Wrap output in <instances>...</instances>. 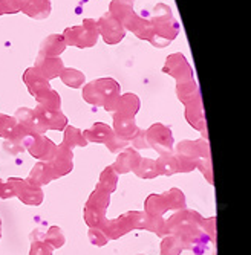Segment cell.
I'll list each match as a JSON object with an SVG mask.
<instances>
[{"instance_id": "cell-1", "label": "cell", "mask_w": 251, "mask_h": 255, "mask_svg": "<svg viewBox=\"0 0 251 255\" xmlns=\"http://www.w3.org/2000/svg\"><path fill=\"white\" fill-rule=\"evenodd\" d=\"M176 153L184 154L190 157L192 160L196 162V168L202 171L204 177L207 179L210 185H213V171H212V157H210V150L209 144L202 141H184L176 147Z\"/></svg>"}, {"instance_id": "cell-2", "label": "cell", "mask_w": 251, "mask_h": 255, "mask_svg": "<svg viewBox=\"0 0 251 255\" xmlns=\"http://www.w3.org/2000/svg\"><path fill=\"white\" fill-rule=\"evenodd\" d=\"M109 205H110V194L95 187V190L89 196L84 205V211H83L84 223L89 228H100L101 223L106 220V211Z\"/></svg>"}, {"instance_id": "cell-3", "label": "cell", "mask_w": 251, "mask_h": 255, "mask_svg": "<svg viewBox=\"0 0 251 255\" xmlns=\"http://www.w3.org/2000/svg\"><path fill=\"white\" fill-rule=\"evenodd\" d=\"M8 182L14 187L15 197H18V200L21 203H25L28 206H40L41 205L44 194L40 187H35V185L29 183L26 179H21V177H9Z\"/></svg>"}, {"instance_id": "cell-4", "label": "cell", "mask_w": 251, "mask_h": 255, "mask_svg": "<svg viewBox=\"0 0 251 255\" xmlns=\"http://www.w3.org/2000/svg\"><path fill=\"white\" fill-rule=\"evenodd\" d=\"M51 170L55 174V179L63 177L66 174H69L74 170V154L72 150L67 148L66 145H60L55 148L54 156L51 157V160L48 162Z\"/></svg>"}, {"instance_id": "cell-5", "label": "cell", "mask_w": 251, "mask_h": 255, "mask_svg": "<svg viewBox=\"0 0 251 255\" xmlns=\"http://www.w3.org/2000/svg\"><path fill=\"white\" fill-rule=\"evenodd\" d=\"M23 144L26 145L31 156H34L35 159H40L41 162H49L57 148V145H54L52 141H49V139L43 136H38V137L26 136L23 139Z\"/></svg>"}, {"instance_id": "cell-6", "label": "cell", "mask_w": 251, "mask_h": 255, "mask_svg": "<svg viewBox=\"0 0 251 255\" xmlns=\"http://www.w3.org/2000/svg\"><path fill=\"white\" fill-rule=\"evenodd\" d=\"M147 144L149 147L155 148L158 153H172L173 150V137H172V131L167 130L163 126H155L147 131Z\"/></svg>"}, {"instance_id": "cell-7", "label": "cell", "mask_w": 251, "mask_h": 255, "mask_svg": "<svg viewBox=\"0 0 251 255\" xmlns=\"http://www.w3.org/2000/svg\"><path fill=\"white\" fill-rule=\"evenodd\" d=\"M100 229L106 234V237L109 240H118L120 237H123V236L129 234L130 231H133L132 229V225H130V222H129V219H127L126 214H123V216H120L117 219H113V220L106 219L101 223Z\"/></svg>"}, {"instance_id": "cell-8", "label": "cell", "mask_w": 251, "mask_h": 255, "mask_svg": "<svg viewBox=\"0 0 251 255\" xmlns=\"http://www.w3.org/2000/svg\"><path fill=\"white\" fill-rule=\"evenodd\" d=\"M141 156L138 154V151H135L133 148H126L118 157L117 160L112 164V168L118 176L120 174H127L130 171H135L138 168L140 162H141Z\"/></svg>"}, {"instance_id": "cell-9", "label": "cell", "mask_w": 251, "mask_h": 255, "mask_svg": "<svg viewBox=\"0 0 251 255\" xmlns=\"http://www.w3.org/2000/svg\"><path fill=\"white\" fill-rule=\"evenodd\" d=\"M26 180L35 187H43V185H48L52 180H55V174L51 170L48 162H37V164L32 167L29 176L26 177Z\"/></svg>"}, {"instance_id": "cell-10", "label": "cell", "mask_w": 251, "mask_h": 255, "mask_svg": "<svg viewBox=\"0 0 251 255\" xmlns=\"http://www.w3.org/2000/svg\"><path fill=\"white\" fill-rule=\"evenodd\" d=\"M144 213L147 216H164L169 210V203L163 194H150L144 202Z\"/></svg>"}, {"instance_id": "cell-11", "label": "cell", "mask_w": 251, "mask_h": 255, "mask_svg": "<svg viewBox=\"0 0 251 255\" xmlns=\"http://www.w3.org/2000/svg\"><path fill=\"white\" fill-rule=\"evenodd\" d=\"M117 185H118V174L113 171L112 165L106 167L103 170V173L100 174V180L97 183V188L103 190L104 193L112 194L113 191L117 190Z\"/></svg>"}, {"instance_id": "cell-12", "label": "cell", "mask_w": 251, "mask_h": 255, "mask_svg": "<svg viewBox=\"0 0 251 255\" xmlns=\"http://www.w3.org/2000/svg\"><path fill=\"white\" fill-rule=\"evenodd\" d=\"M155 162H156L158 176H173L178 173V164L172 153L161 154V157H158V160Z\"/></svg>"}, {"instance_id": "cell-13", "label": "cell", "mask_w": 251, "mask_h": 255, "mask_svg": "<svg viewBox=\"0 0 251 255\" xmlns=\"http://www.w3.org/2000/svg\"><path fill=\"white\" fill-rule=\"evenodd\" d=\"M43 242L48 243L52 249H60L64 246L66 243V239H64V234H63V229L60 226H51L46 233L43 236Z\"/></svg>"}, {"instance_id": "cell-14", "label": "cell", "mask_w": 251, "mask_h": 255, "mask_svg": "<svg viewBox=\"0 0 251 255\" xmlns=\"http://www.w3.org/2000/svg\"><path fill=\"white\" fill-rule=\"evenodd\" d=\"M169 203V210L178 211V210H184L186 208V196L179 188H170L169 191L163 193Z\"/></svg>"}, {"instance_id": "cell-15", "label": "cell", "mask_w": 251, "mask_h": 255, "mask_svg": "<svg viewBox=\"0 0 251 255\" xmlns=\"http://www.w3.org/2000/svg\"><path fill=\"white\" fill-rule=\"evenodd\" d=\"M86 141H92V142H104V144H107L110 139L113 137V133L110 131V128L109 127H106V126H101V124H98V126H95L92 130H87L86 131Z\"/></svg>"}, {"instance_id": "cell-16", "label": "cell", "mask_w": 251, "mask_h": 255, "mask_svg": "<svg viewBox=\"0 0 251 255\" xmlns=\"http://www.w3.org/2000/svg\"><path fill=\"white\" fill-rule=\"evenodd\" d=\"M141 179H155L158 177V170H156V162L153 159H141L138 168L133 171Z\"/></svg>"}, {"instance_id": "cell-17", "label": "cell", "mask_w": 251, "mask_h": 255, "mask_svg": "<svg viewBox=\"0 0 251 255\" xmlns=\"http://www.w3.org/2000/svg\"><path fill=\"white\" fill-rule=\"evenodd\" d=\"M87 144L86 137L75 128L69 127L66 130V134H64V141H63V145H66L67 148H74V147H84Z\"/></svg>"}, {"instance_id": "cell-18", "label": "cell", "mask_w": 251, "mask_h": 255, "mask_svg": "<svg viewBox=\"0 0 251 255\" xmlns=\"http://www.w3.org/2000/svg\"><path fill=\"white\" fill-rule=\"evenodd\" d=\"M182 252V245L176 236H167L161 243V255H179Z\"/></svg>"}, {"instance_id": "cell-19", "label": "cell", "mask_w": 251, "mask_h": 255, "mask_svg": "<svg viewBox=\"0 0 251 255\" xmlns=\"http://www.w3.org/2000/svg\"><path fill=\"white\" fill-rule=\"evenodd\" d=\"M164 225H166V220L161 216H149L146 231H150V233L156 234L158 237H164L166 236Z\"/></svg>"}, {"instance_id": "cell-20", "label": "cell", "mask_w": 251, "mask_h": 255, "mask_svg": "<svg viewBox=\"0 0 251 255\" xmlns=\"http://www.w3.org/2000/svg\"><path fill=\"white\" fill-rule=\"evenodd\" d=\"M130 225H132V229H146L147 228V220H149V216L146 213H141V211H129L126 213Z\"/></svg>"}, {"instance_id": "cell-21", "label": "cell", "mask_w": 251, "mask_h": 255, "mask_svg": "<svg viewBox=\"0 0 251 255\" xmlns=\"http://www.w3.org/2000/svg\"><path fill=\"white\" fill-rule=\"evenodd\" d=\"M87 237H89V242L92 243L94 246H106L109 243V239L106 237V234L100 228H89V233H87Z\"/></svg>"}, {"instance_id": "cell-22", "label": "cell", "mask_w": 251, "mask_h": 255, "mask_svg": "<svg viewBox=\"0 0 251 255\" xmlns=\"http://www.w3.org/2000/svg\"><path fill=\"white\" fill-rule=\"evenodd\" d=\"M52 251L54 249L48 243L38 240V242H31L29 255H52Z\"/></svg>"}, {"instance_id": "cell-23", "label": "cell", "mask_w": 251, "mask_h": 255, "mask_svg": "<svg viewBox=\"0 0 251 255\" xmlns=\"http://www.w3.org/2000/svg\"><path fill=\"white\" fill-rule=\"evenodd\" d=\"M106 147L109 148V151H112V153H118V151H121V150H124L126 147H127V141H121L120 137H115L113 136L110 141L106 144Z\"/></svg>"}, {"instance_id": "cell-24", "label": "cell", "mask_w": 251, "mask_h": 255, "mask_svg": "<svg viewBox=\"0 0 251 255\" xmlns=\"http://www.w3.org/2000/svg\"><path fill=\"white\" fill-rule=\"evenodd\" d=\"M15 197V191L14 187L6 180V182H0V199H11Z\"/></svg>"}, {"instance_id": "cell-25", "label": "cell", "mask_w": 251, "mask_h": 255, "mask_svg": "<svg viewBox=\"0 0 251 255\" xmlns=\"http://www.w3.org/2000/svg\"><path fill=\"white\" fill-rule=\"evenodd\" d=\"M12 121V120H11ZM0 123V136L3 137H12L14 136V123Z\"/></svg>"}, {"instance_id": "cell-26", "label": "cell", "mask_w": 251, "mask_h": 255, "mask_svg": "<svg viewBox=\"0 0 251 255\" xmlns=\"http://www.w3.org/2000/svg\"><path fill=\"white\" fill-rule=\"evenodd\" d=\"M143 133H144V131H141V134H138L136 137H133V141H132L133 147H136V148H149L147 139H146V136H144Z\"/></svg>"}, {"instance_id": "cell-27", "label": "cell", "mask_w": 251, "mask_h": 255, "mask_svg": "<svg viewBox=\"0 0 251 255\" xmlns=\"http://www.w3.org/2000/svg\"><path fill=\"white\" fill-rule=\"evenodd\" d=\"M0 239H2V220H0Z\"/></svg>"}, {"instance_id": "cell-28", "label": "cell", "mask_w": 251, "mask_h": 255, "mask_svg": "<svg viewBox=\"0 0 251 255\" xmlns=\"http://www.w3.org/2000/svg\"><path fill=\"white\" fill-rule=\"evenodd\" d=\"M0 182H2V179H0Z\"/></svg>"}, {"instance_id": "cell-29", "label": "cell", "mask_w": 251, "mask_h": 255, "mask_svg": "<svg viewBox=\"0 0 251 255\" xmlns=\"http://www.w3.org/2000/svg\"><path fill=\"white\" fill-rule=\"evenodd\" d=\"M0 220H2V219H0Z\"/></svg>"}, {"instance_id": "cell-30", "label": "cell", "mask_w": 251, "mask_h": 255, "mask_svg": "<svg viewBox=\"0 0 251 255\" xmlns=\"http://www.w3.org/2000/svg\"><path fill=\"white\" fill-rule=\"evenodd\" d=\"M141 255H143V254H141Z\"/></svg>"}]
</instances>
